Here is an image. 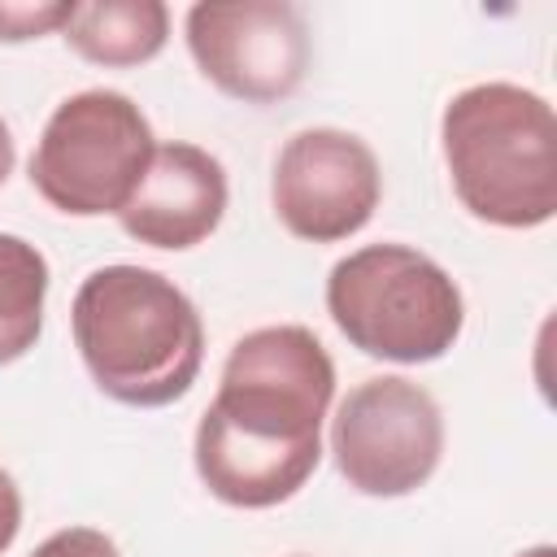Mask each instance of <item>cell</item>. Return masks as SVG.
<instances>
[{"label": "cell", "instance_id": "obj_1", "mask_svg": "<svg viewBox=\"0 0 557 557\" xmlns=\"http://www.w3.org/2000/svg\"><path fill=\"white\" fill-rule=\"evenodd\" d=\"M335 366L309 326H261L235 339L213 405L196 426V474L235 509L292 500L322 461Z\"/></svg>", "mask_w": 557, "mask_h": 557}, {"label": "cell", "instance_id": "obj_2", "mask_svg": "<svg viewBox=\"0 0 557 557\" xmlns=\"http://www.w3.org/2000/svg\"><path fill=\"white\" fill-rule=\"evenodd\" d=\"M91 383L117 405L161 409L191 392L205 326L187 292L144 265H104L83 278L70 309Z\"/></svg>", "mask_w": 557, "mask_h": 557}, {"label": "cell", "instance_id": "obj_3", "mask_svg": "<svg viewBox=\"0 0 557 557\" xmlns=\"http://www.w3.org/2000/svg\"><path fill=\"white\" fill-rule=\"evenodd\" d=\"M444 165L457 200L487 226L531 231L557 213V117L518 83H474L444 104Z\"/></svg>", "mask_w": 557, "mask_h": 557}, {"label": "cell", "instance_id": "obj_4", "mask_svg": "<svg viewBox=\"0 0 557 557\" xmlns=\"http://www.w3.org/2000/svg\"><path fill=\"white\" fill-rule=\"evenodd\" d=\"M326 313L352 348L396 366L440 361L466 322L448 270L409 244H366L335 261Z\"/></svg>", "mask_w": 557, "mask_h": 557}, {"label": "cell", "instance_id": "obj_5", "mask_svg": "<svg viewBox=\"0 0 557 557\" xmlns=\"http://www.w3.org/2000/svg\"><path fill=\"white\" fill-rule=\"evenodd\" d=\"M152 126L122 91L61 100L30 152V187L70 218L122 213L152 165Z\"/></svg>", "mask_w": 557, "mask_h": 557}, {"label": "cell", "instance_id": "obj_6", "mask_svg": "<svg viewBox=\"0 0 557 557\" xmlns=\"http://www.w3.org/2000/svg\"><path fill=\"white\" fill-rule=\"evenodd\" d=\"M331 453L348 487L361 496H409L444 457V413L413 379H366L331 418Z\"/></svg>", "mask_w": 557, "mask_h": 557}, {"label": "cell", "instance_id": "obj_7", "mask_svg": "<svg viewBox=\"0 0 557 557\" xmlns=\"http://www.w3.org/2000/svg\"><path fill=\"white\" fill-rule=\"evenodd\" d=\"M200 74L244 104H274L309 74V30L287 0H205L187 9Z\"/></svg>", "mask_w": 557, "mask_h": 557}, {"label": "cell", "instance_id": "obj_8", "mask_svg": "<svg viewBox=\"0 0 557 557\" xmlns=\"http://www.w3.org/2000/svg\"><path fill=\"white\" fill-rule=\"evenodd\" d=\"M270 200L287 235L335 244L374 218L383 200V170L366 139L335 126H309L278 148Z\"/></svg>", "mask_w": 557, "mask_h": 557}, {"label": "cell", "instance_id": "obj_9", "mask_svg": "<svg viewBox=\"0 0 557 557\" xmlns=\"http://www.w3.org/2000/svg\"><path fill=\"white\" fill-rule=\"evenodd\" d=\"M226 213V170L213 152L196 144H157L152 165L117 213L122 231L148 248L183 252L205 244Z\"/></svg>", "mask_w": 557, "mask_h": 557}, {"label": "cell", "instance_id": "obj_10", "mask_svg": "<svg viewBox=\"0 0 557 557\" xmlns=\"http://www.w3.org/2000/svg\"><path fill=\"white\" fill-rule=\"evenodd\" d=\"M65 44L109 70L152 61L170 39V9L161 0H87L65 22Z\"/></svg>", "mask_w": 557, "mask_h": 557}, {"label": "cell", "instance_id": "obj_11", "mask_svg": "<svg viewBox=\"0 0 557 557\" xmlns=\"http://www.w3.org/2000/svg\"><path fill=\"white\" fill-rule=\"evenodd\" d=\"M48 261L22 235L0 231V366L26 357L44 331Z\"/></svg>", "mask_w": 557, "mask_h": 557}, {"label": "cell", "instance_id": "obj_12", "mask_svg": "<svg viewBox=\"0 0 557 557\" xmlns=\"http://www.w3.org/2000/svg\"><path fill=\"white\" fill-rule=\"evenodd\" d=\"M74 0H0V44H26L52 30H65Z\"/></svg>", "mask_w": 557, "mask_h": 557}, {"label": "cell", "instance_id": "obj_13", "mask_svg": "<svg viewBox=\"0 0 557 557\" xmlns=\"http://www.w3.org/2000/svg\"><path fill=\"white\" fill-rule=\"evenodd\" d=\"M30 557H122L117 544L96 527H65L48 535Z\"/></svg>", "mask_w": 557, "mask_h": 557}, {"label": "cell", "instance_id": "obj_14", "mask_svg": "<svg viewBox=\"0 0 557 557\" xmlns=\"http://www.w3.org/2000/svg\"><path fill=\"white\" fill-rule=\"evenodd\" d=\"M17 531H22V492L9 479V470H0V553L17 540Z\"/></svg>", "mask_w": 557, "mask_h": 557}, {"label": "cell", "instance_id": "obj_15", "mask_svg": "<svg viewBox=\"0 0 557 557\" xmlns=\"http://www.w3.org/2000/svg\"><path fill=\"white\" fill-rule=\"evenodd\" d=\"M9 170H13V135H9V126H4V117H0V187H4Z\"/></svg>", "mask_w": 557, "mask_h": 557}, {"label": "cell", "instance_id": "obj_16", "mask_svg": "<svg viewBox=\"0 0 557 557\" xmlns=\"http://www.w3.org/2000/svg\"><path fill=\"white\" fill-rule=\"evenodd\" d=\"M518 557H557V548H553V544H535V548H527V553H518Z\"/></svg>", "mask_w": 557, "mask_h": 557}]
</instances>
